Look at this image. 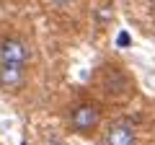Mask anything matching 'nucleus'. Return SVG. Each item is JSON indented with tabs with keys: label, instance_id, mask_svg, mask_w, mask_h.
I'll use <instances>...</instances> for the list:
<instances>
[{
	"label": "nucleus",
	"instance_id": "1",
	"mask_svg": "<svg viewBox=\"0 0 155 145\" xmlns=\"http://www.w3.org/2000/svg\"><path fill=\"white\" fill-rule=\"evenodd\" d=\"M70 122H72V130H75V132L88 135V132H93V130L98 127L101 112H98V106H93V104H80V106H75Z\"/></svg>",
	"mask_w": 155,
	"mask_h": 145
},
{
	"label": "nucleus",
	"instance_id": "2",
	"mask_svg": "<svg viewBox=\"0 0 155 145\" xmlns=\"http://www.w3.org/2000/svg\"><path fill=\"white\" fill-rule=\"evenodd\" d=\"M28 47L23 44L21 39H3L0 42V62L3 65H18V67H26L28 62Z\"/></svg>",
	"mask_w": 155,
	"mask_h": 145
},
{
	"label": "nucleus",
	"instance_id": "3",
	"mask_svg": "<svg viewBox=\"0 0 155 145\" xmlns=\"http://www.w3.org/2000/svg\"><path fill=\"white\" fill-rule=\"evenodd\" d=\"M106 145H137V130L132 122H114L106 132Z\"/></svg>",
	"mask_w": 155,
	"mask_h": 145
},
{
	"label": "nucleus",
	"instance_id": "4",
	"mask_svg": "<svg viewBox=\"0 0 155 145\" xmlns=\"http://www.w3.org/2000/svg\"><path fill=\"white\" fill-rule=\"evenodd\" d=\"M26 80V67L18 65H3L0 62V88L3 91H16Z\"/></svg>",
	"mask_w": 155,
	"mask_h": 145
},
{
	"label": "nucleus",
	"instance_id": "5",
	"mask_svg": "<svg viewBox=\"0 0 155 145\" xmlns=\"http://www.w3.org/2000/svg\"><path fill=\"white\" fill-rule=\"evenodd\" d=\"M72 0H52V5H57V8H67Z\"/></svg>",
	"mask_w": 155,
	"mask_h": 145
},
{
	"label": "nucleus",
	"instance_id": "6",
	"mask_svg": "<svg viewBox=\"0 0 155 145\" xmlns=\"http://www.w3.org/2000/svg\"><path fill=\"white\" fill-rule=\"evenodd\" d=\"M119 44H122V47L129 44V36H127V34H122V36H119Z\"/></svg>",
	"mask_w": 155,
	"mask_h": 145
},
{
	"label": "nucleus",
	"instance_id": "7",
	"mask_svg": "<svg viewBox=\"0 0 155 145\" xmlns=\"http://www.w3.org/2000/svg\"><path fill=\"white\" fill-rule=\"evenodd\" d=\"M142 3H147V5H155V0H142Z\"/></svg>",
	"mask_w": 155,
	"mask_h": 145
}]
</instances>
